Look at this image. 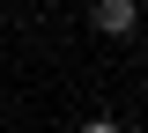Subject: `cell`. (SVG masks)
<instances>
[{
  "label": "cell",
  "mask_w": 148,
  "mask_h": 133,
  "mask_svg": "<svg viewBox=\"0 0 148 133\" xmlns=\"http://www.w3.org/2000/svg\"><path fill=\"white\" fill-rule=\"evenodd\" d=\"M89 30L96 37H133L141 30V0H89Z\"/></svg>",
  "instance_id": "cell-1"
},
{
  "label": "cell",
  "mask_w": 148,
  "mask_h": 133,
  "mask_svg": "<svg viewBox=\"0 0 148 133\" xmlns=\"http://www.w3.org/2000/svg\"><path fill=\"white\" fill-rule=\"evenodd\" d=\"M82 133H133V126H119V118H82Z\"/></svg>",
  "instance_id": "cell-2"
}]
</instances>
